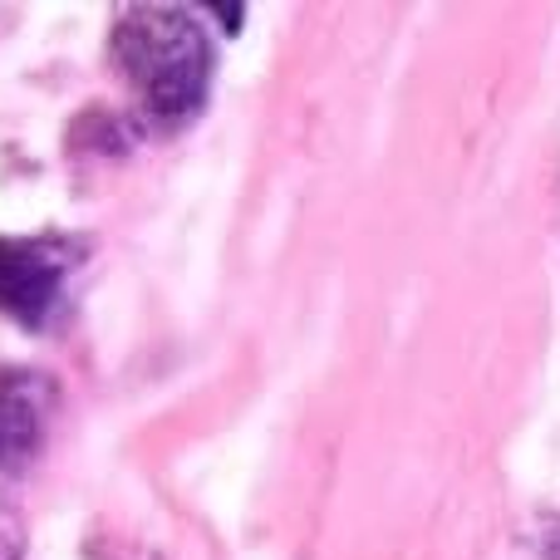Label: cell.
Masks as SVG:
<instances>
[{"instance_id": "obj_4", "label": "cell", "mask_w": 560, "mask_h": 560, "mask_svg": "<svg viewBox=\"0 0 560 560\" xmlns=\"http://www.w3.org/2000/svg\"><path fill=\"white\" fill-rule=\"evenodd\" d=\"M25 556V522H20V512L0 497V560H20Z\"/></svg>"}, {"instance_id": "obj_2", "label": "cell", "mask_w": 560, "mask_h": 560, "mask_svg": "<svg viewBox=\"0 0 560 560\" xmlns=\"http://www.w3.org/2000/svg\"><path fill=\"white\" fill-rule=\"evenodd\" d=\"M74 256L65 236H0V315L25 329L49 325Z\"/></svg>"}, {"instance_id": "obj_1", "label": "cell", "mask_w": 560, "mask_h": 560, "mask_svg": "<svg viewBox=\"0 0 560 560\" xmlns=\"http://www.w3.org/2000/svg\"><path fill=\"white\" fill-rule=\"evenodd\" d=\"M114 59L143 114L183 124L202 108L212 84V45L183 5H128L114 20Z\"/></svg>"}, {"instance_id": "obj_3", "label": "cell", "mask_w": 560, "mask_h": 560, "mask_svg": "<svg viewBox=\"0 0 560 560\" xmlns=\"http://www.w3.org/2000/svg\"><path fill=\"white\" fill-rule=\"evenodd\" d=\"M55 384L30 369H0V472H20L39 453Z\"/></svg>"}]
</instances>
